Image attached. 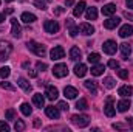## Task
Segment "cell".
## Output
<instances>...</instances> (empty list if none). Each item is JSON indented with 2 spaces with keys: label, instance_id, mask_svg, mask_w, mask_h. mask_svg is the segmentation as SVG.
<instances>
[{
  "label": "cell",
  "instance_id": "6da1fadb",
  "mask_svg": "<svg viewBox=\"0 0 133 132\" xmlns=\"http://www.w3.org/2000/svg\"><path fill=\"white\" fill-rule=\"evenodd\" d=\"M26 47H28L30 51H33L34 55H37V56H45V53H46L45 45L37 44L36 40H30V42H26Z\"/></svg>",
  "mask_w": 133,
  "mask_h": 132
},
{
  "label": "cell",
  "instance_id": "7a4b0ae2",
  "mask_svg": "<svg viewBox=\"0 0 133 132\" xmlns=\"http://www.w3.org/2000/svg\"><path fill=\"white\" fill-rule=\"evenodd\" d=\"M12 53V45L6 40H0V61H6Z\"/></svg>",
  "mask_w": 133,
  "mask_h": 132
},
{
  "label": "cell",
  "instance_id": "3957f363",
  "mask_svg": "<svg viewBox=\"0 0 133 132\" xmlns=\"http://www.w3.org/2000/svg\"><path fill=\"white\" fill-rule=\"evenodd\" d=\"M71 123L77 128H87L90 124V118L87 115H73L71 117Z\"/></svg>",
  "mask_w": 133,
  "mask_h": 132
},
{
  "label": "cell",
  "instance_id": "277c9868",
  "mask_svg": "<svg viewBox=\"0 0 133 132\" xmlns=\"http://www.w3.org/2000/svg\"><path fill=\"white\" fill-rule=\"evenodd\" d=\"M50 56H51L53 61H59V59H62V58L65 56V50H64V47L56 45V47L50 51Z\"/></svg>",
  "mask_w": 133,
  "mask_h": 132
},
{
  "label": "cell",
  "instance_id": "5b68a950",
  "mask_svg": "<svg viewBox=\"0 0 133 132\" xmlns=\"http://www.w3.org/2000/svg\"><path fill=\"white\" fill-rule=\"evenodd\" d=\"M53 75H54L56 78H64V76L68 75V67H66L65 64H57V65H54Z\"/></svg>",
  "mask_w": 133,
  "mask_h": 132
},
{
  "label": "cell",
  "instance_id": "8992f818",
  "mask_svg": "<svg viewBox=\"0 0 133 132\" xmlns=\"http://www.w3.org/2000/svg\"><path fill=\"white\" fill-rule=\"evenodd\" d=\"M116 42L115 40H105L104 42V45H102V48H104V53H107V55H115L116 53Z\"/></svg>",
  "mask_w": 133,
  "mask_h": 132
},
{
  "label": "cell",
  "instance_id": "52a82bcc",
  "mask_svg": "<svg viewBox=\"0 0 133 132\" xmlns=\"http://www.w3.org/2000/svg\"><path fill=\"white\" fill-rule=\"evenodd\" d=\"M43 28H45V31L50 34H54L59 31V23L57 22H54V20H46L45 23H43Z\"/></svg>",
  "mask_w": 133,
  "mask_h": 132
},
{
  "label": "cell",
  "instance_id": "ba28073f",
  "mask_svg": "<svg viewBox=\"0 0 133 132\" xmlns=\"http://www.w3.org/2000/svg\"><path fill=\"white\" fill-rule=\"evenodd\" d=\"M104 112H105V115L110 117V118L116 115V109H115V106H113V99L111 98L107 99V104H105V107H104Z\"/></svg>",
  "mask_w": 133,
  "mask_h": 132
},
{
  "label": "cell",
  "instance_id": "9c48e42d",
  "mask_svg": "<svg viewBox=\"0 0 133 132\" xmlns=\"http://www.w3.org/2000/svg\"><path fill=\"white\" fill-rule=\"evenodd\" d=\"M45 113H46V117H50L51 120H57V118L61 117L59 109L54 107V106H48V107H45Z\"/></svg>",
  "mask_w": 133,
  "mask_h": 132
},
{
  "label": "cell",
  "instance_id": "30bf717a",
  "mask_svg": "<svg viewBox=\"0 0 133 132\" xmlns=\"http://www.w3.org/2000/svg\"><path fill=\"white\" fill-rule=\"evenodd\" d=\"M119 22H121L119 17H110V19L104 20V27H105L107 30H113V28H116V27L119 25Z\"/></svg>",
  "mask_w": 133,
  "mask_h": 132
},
{
  "label": "cell",
  "instance_id": "8fae6325",
  "mask_svg": "<svg viewBox=\"0 0 133 132\" xmlns=\"http://www.w3.org/2000/svg\"><path fill=\"white\" fill-rule=\"evenodd\" d=\"M11 25H12V28H11V34H12L14 37H20V36H22V28H20L17 19H11Z\"/></svg>",
  "mask_w": 133,
  "mask_h": 132
},
{
  "label": "cell",
  "instance_id": "7c38bea8",
  "mask_svg": "<svg viewBox=\"0 0 133 132\" xmlns=\"http://www.w3.org/2000/svg\"><path fill=\"white\" fill-rule=\"evenodd\" d=\"M64 95H65V98H68V99H74L79 95V92H77V89H74V87H71V86H66L65 89H64Z\"/></svg>",
  "mask_w": 133,
  "mask_h": 132
},
{
  "label": "cell",
  "instance_id": "4fadbf2b",
  "mask_svg": "<svg viewBox=\"0 0 133 132\" xmlns=\"http://www.w3.org/2000/svg\"><path fill=\"white\" fill-rule=\"evenodd\" d=\"M57 97H59V90H57L54 86H48V87H46V98L53 101V99H56Z\"/></svg>",
  "mask_w": 133,
  "mask_h": 132
},
{
  "label": "cell",
  "instance_id": "5bb4252c",
  "mask_svg": "<svg viewBox=\"0 0 133 132\" xmlns=\"http://www.w3.org/2000/svg\"><path fill=\"white\" fill-rule=\"evenodd\" d=\"M79 31L82 34H85V36H90V34L95 33V28H93L90 23H81V25H79Z\"/></svg>",
  "mask_w": 133,
  "mask_h": 132
},
{
  "label": "cell",
  "instance_id": "9a60e30c",
  "mask_svg": "<svg viewBox=\"0 0 133 132\" xmlns=\"http://www.w3.org/2000/svg\"><path fill=\"white\" fill-rule=\"evenodd\" d=\"M87 71H88V68H87L85 64H76V67H74V73H76V76H79V78L85 76Z\"/></svg>",
  "mask_w": 133,
  "mask_h": 132
},
{
  "label": "cell",
  "instance_id": "2e32d148",
  "mask_svg": "<svg viewBox=\"0 0 133 132\" xmlns=\"http://www.w3.org/2000/svg\"><path fill=\"white\" fill-rule=\"evenodd\" d=\"M133 34V27L132 25H122L121 27V30H119V36L121 37H129V36H132Z\"/></svg>",
  "mask_w": 133,
  "mask_h": 132
},
{
  "label": "cell",
  "instance_id": "e0dca14e",
  "mask_svg": "<svg viewBox=\"0 0 133 132\" xmlns=\"http://www.w3.org/2000/svg\"><path fill=\"white\" fill-rule=\"evenodd\" d=\"M84 9H85V2H84V0H81V2L74 6V9H73L74 17H81V16H82V13H84Z\"/></svg>",
  "mask_w": 133,
  "mask_h": 132
},
{
  "label": "cell",
  "instance_id": "ac0fdd59",
  "mask_svg": "<svg viewBox=\"0 0 133 132\" xmlns=\"http://www.w3.org/2000/svg\"><path fill=\"white\" fill-rule=\"evenodd\" d=\"M33 103H34V106H36V107L42 109V107H43V104H45V98L42 97V93H34Z\"/></svg>",
  "mask_w": 133,
  "mask_h": 132
},
{
  "label": "cell",
  "instance_id": "d6986e66",
  "mask_svg": "<svg viewBox=\"0 0 133 132\" xmlns=\"http://www.w3.org/2000/svg\"><path fill=\"white\" fill-rule=\"evenodd\" d=\"M115 13H116V5H113V3H108V5H105L102 8V14L104 16H113Z\"/></svg>",
  "mask_w": 133,
  "mask_h": 132
},
{
  "label": "cell",
  "instance_id": "ffe728a7",
  "mask_svg": "<svg viewBox=\"0 0 133 132\" xmlns=\"http://www.w3.org/2000/svg\"><path fill=\"white\" fill-rule=\"evenodd\" d=\"M85 17H87V20H96V19H98V9H96L95 6H91V8H87Z\"/></svg>",
  "mask_w": 133,
  "mask_h": 132
},
{
  "label": "cell",
  "instance_id": "44dd1931",
  "mask_svg": "<svg viewBox=\"0 0 133 132\" xmlns=\"http://www.w3.org/2000/svg\"><path fill=\"white\" fill-rule=\"evenodd\" d=\"M121 53H122V58H124V59H129V56L132 55V47H130L127 42L121 44Z\"/></svg>",
  "mask_w": 133,
  "mask_h": 132
},
{
  "label": "cell",
  "instance_id": "7402d4cb",
  "mask_svg": "<svg viewBox=\"0 0 133 132\" xmlns=\"http://www.w3.org/2000/svg\"><path fill=\"white\" fill-rule=\"evenodd\" d=\"M118 93H119L122 98H129V97L133 93V89L130 87V86H122V87L118 90Z\"/></svg>",
  "mask_w": 133,
  "mask_h": 132
},
{
  "label": "cell",
  "instance_id": "603a6c76",
  "mask_svg": "<svg viewBox=\"0 0 133 132\" xmlns=\"http://www.w3.org/2000/svg\"><path fill=\"white\" fill-rule=\"evenodd\" d=\"M129 107H130V99L129 98H124L121 101H118V110L119 112H125V110H129Z\"/></svg>",
  "mask_w": 133,
  "mask_h": 132
},
{
  "label": "cell",
  "instance_id": "cb8c5ba5",
  "mask_svg": "<svg viewBox=\"0 0 133 132\" xmlns=\"http://www.w3.org/2000/svg\"><path fill=\"white\" fill-rule=\"evenodd\" d=\"M84 86L93 93V95H96L98 93V84H96V81H91V79H88V81H85L84 82Z\"/></svg>",
  "mask_w": 133,
  "mask_h": 132
},
{
  "label": "cell",
  "instance_id": "d4e9b609",
  "mask_svg": "<svg viewBox=\"0 0 133 132\" xmlns=\"http://www.w3.org/2000/svg\"><path fill=\"white\" fill-rule=\"evenodd\" d=\"M81 50H79V47H71V50H70V59L71 61H77V59H81Z\"/></svg>",
  "mask_w": 133,
  "mask_h": 132
},
{
  "label": "cell",
  "instance_id": "484cf974",
  "mask_svg": "<svg viewBox=\"0 0 133 132\" xmlns=\"http://www.w3.org/2000/svg\"><path fill=\"white\" fill-rule=\"evenodd\" d=\"M17 84H19V86H20V87H22V89H23L25 92H31V90H33V87H31V84H30V82H28V81H26L25 78H19V81H17Z\"/></svg>",
  "mask_w": 133,
  "mask_h": 132
},
{
  "label": "cell",
  "instance_id": "4316f807",
  "mask_svg": "<svg viewBox=\"0 0 133 132\" xmlns=\"http://www.w3.org/2000/svg\"><path fill=\"white\" fill-rule=\"evenodd\" d=\"M20 19H22V22H25V23H33V22H36V16L31 14V13H23Z\"/></svg>",
  "mask_w": 133,
  "mask_h": 132
},
{
  "label": "cell",
  "instance_id": "83f0119b",
  "mask_svg": "<svg viewBox=\"0 0 133 132\" xmlns=\"http://www.w3.org/2000/svg\"><path fill=\"white\" fill-rule=\"evenodd\" d=\"M102 73H104V65L96 64V65L91 67V75H93V76H101Z\"/></svg>",
  "mask_w": 133,
  "mask_h": 132
},
{
  "label": "cell",
  "instance_id": "f1b7e54d",
  "mask_svg": "<svg viewBox=\"0 0 133 132\" xmlns=\"http://www.w3.org/2000/svg\"><path fill=\"white\" fill-rule=\"evenodd\" d=\"M76 109L77 110H87L88 109V103H87V99H79L77 103H76Z\"/></svg>",
  "mask_w": 133,
  "mask_h": 132
},
{
  "label": "cell",
  "instance_id": "f546056e",
  "mask_svg": "<svg viewBox=\"0 0 133 132\" xmlns=\"http://www.w3.org/2000/svg\"><path fill=\"white\" fill-rule=\"evenodd\" d=\"M99 61H101L99 53H90V55H88V62H90V64H98Z\"/></svg>",
  "mask_w": 133,
  "mask_h": 132
},
{
  "label": "cell",
  "instance_id": "4dcf8cb0",
  "mask_svg": "<svg viewBox=\"0 0 133 132\" xmlns=\"http://www.w3.org/2000/svg\"><path fill=\"white\" fill-rule=\"evenodd\" d=\"M20 112H22L23 115H26V117H28V115H31L33 109L30 107V104H28V103H23V104L20 106Z\"/></svg>",
  "mask_w": 133,
  "mask_h": 132
},
{
  "label": "cell",
  "instance_id": "1f68e13d",
  "mask_svg": "<svg viewBox=\"0 0 133 132\" xmlns=\"http://www.w3.org/2000/svg\"><path fill=\"white\" fill-rule=\"evenodd\" d=\"M104 86H105L107 89H113V87H115V81H113V78L107 76V78L104 79Z\"/></svg>",
  "mask_w": 133,
  "mask_h": 132
},
{
  "label": "cell",
  "instance_id": "d6a6232c",
  "mask_svg": "<svg viewBox=\"0 0 133 132\" xmlns=\"http://www.w3.org/2000/svg\"><path fill=\"white\" fill-rule=\"evenodd\" d=\"M9 73H11V70H9V67H2L0 68V78H8L9 76Z\"/></svg>",
  "mask_w": 133,
  "mask_h": 132
},
{
  "label": "cell",
  "instance_id": "836d02e7",
  "mask_svg": "<svg viewBox=\"0 0 133 132\" xmlns=\"http://www.w3.org/2000/svg\"><path fill=\"white\" fill-rule=\"evenodd\" d=\"M5 117H6V120H14L16 118V110L14 109H8L5 112Z\"/></svg>",
  "mask_w": 133,
  "mask_h": 132
},
{
  "label": "cell",
  "instance_id": "e575fe53",
  "mask_svg": "<svg viewBox=\"0 0 133 132\" xmlns=\"http://www.w3.org/2000/svg\"><path fill=\"white\" fill-rule=\"evenodd\" d=\"M68 28H70V31H68V33H70L71 37H76V36H77V33H79V27L71 25V27H68Z\"/></svg>",
  "mask_w": 133,
  "mask_h": 132
},
{
  "label": "cell",
  "instance_id": "d590c367",
  "mask_svg": "<svg viewBox=\"0 0 133 132\" xmlns=\"http://www.w3.org/2000/svg\"><path fill=\"white\" fill-rule=\"evenodd\" d=\"M118 76L121 78V79H127L129 78V70H118Z\"/></svg>",
  "mask_w": 133,
  "mask_h": 132
},
{
  "label": "cell",
  "instance_id": "8d00e7d4",
  "mask_svg": "<svg viewBox=\"0 0 133 132\" xmlns=\"http://www.w3.org/2000/svg\"><path fill=\"white\" fill-rule=\"evenodd\" d=\"M14 129H16V131H23V129H25V123L20 121V120H17L16 124H14Z\"/></svg>",
  "mask_w": 133,
  "mask_h": 132
},
{
  "label": "cell",
  "instance_id": "74e56055",
  "mask_svg": "<svg viewBox=\"0 0 133 132\" xmlns=\"http://www.w3.org/2000/svg\"><path fill=\"white\" fill-rule=\"evenodd\" d=\"M0 87H2V89H6V90H16V87H14L12 84H9V82H5V81L0 84Z\"/></svg>",
  "mask_w": 133,
  "mask_h": 132
},
{
  "label": "cell",
  "instance_id": "f35d334b",
  "mask_svg": "<svg viewBox=\"0 0 133 132\" xmlns=\"http://www.w3.org/2000/svg\"><path fill=\"white\" fill-rule=\"evenodd\" d=\"M57 107H59L61 110H68V109H70V106L66 104L65 101H59V104H57Z\"/></svg>",
  "mask_w": 133,
  "mask_h": 132
},
{
  "label": "cell",
  "instance_id": "ab89813d",
  "mask_svg": "<svg viewBox=\"0 0 133 132\" xmlns=\"http://www.w3.org/2000/svg\"><path fill=\"white\" fill-rule=\"evenodd\" d=\"M9 131V126H8V123H5V121H0V132H8Z\"/></svg>",
  "mask_w": 133,
  "mask_h": 132
},
{
  "label": "cell",
  "instance_id": "60d3db41",
  "mask_svg": "<svg viewBox=\"0 0 133 132\" xmlns=\"http://www.w3.org/2000/svg\"><path fill=\"white\" fill-rule=\"evenodd\" d=\"M108 67H110V68H118V67H119V62L115 61V59H110V61H108Z\"/></svg>",
  "mask_w": 133,
  "mask_h": 132
},
{
  "label": "cell",
  "instance_id": "b9f144b4",
  "mask_svg": "<svg viewBox=\"0 0 133 132\" xmlns=\"http://www.w3.org/2000/svg\"><path fill=\"white\" fill-rule=\"evenodd\" d=\"M64 11H65V9H64L62 6H57V8H54V14H56V16H61V14H64Z\"/></svg>",
  "mask_w": 133,
  "mask_h": 132
},
{
  "label": "cell",
  "instance_id": "7bdbcfd3",
  "mask_svg": "<svg viewBox=\"0 0 133 132\" xmlns=\"http://www.w3.org/2000/svg\"><path fill=\"white\" fill-rule=\"evenodd\" d=\"M37 68L43 71V70H46V68H48V65H46L45 62H40V61H39V62H37Z\"/></svg>",
  "mask_w": 133,
  "mask_h": 132
},
{
  "label": "cell",
  "instance_id": "ee69618b",
  "mask_svg": "<svg viewBox=\"0 0 133 132\" xmlns=\"http://www.w3.org/2000/svg\"><path fill=\"white\" fill-rule=\"evenodd\" d=\"M34 5L39 8V9H46V6H45V3H42V2H34Z\"/></svg>",
  "mask_w": 133,
  "mask_h": 132
},
{
  "label": "cell",
  "instance_id": "f6af8a7d",
  "mask_svg": "<svg viewBox=\"0 0 133 132\" xmlns=\"http://www.w3.org/2000/svg\"><path fill=\"white\" fill-rule=\"evenodd\" d=\"M124 17H125V19H129V20H133V13L125 11V13H124Z\"/></svg>",
  "mask_w": 133,
  "mask_h": 132
},
{
  "label": "cell",
  "instance_id": "bcb514c9",
  "mask_svg": "<svg viewBox=\"0 0 133 132\" xmlns=\"http://www.w3.org/2000/svg\"><path fill=\"white\" fill-rule=\"evenodd\" d=\"M28 73H30L31 78H36V76H37V71H36V70H28Z\"/></svg>",
  "mask_w": 133,
  "mask_h": 132
},
{
  "label": "cell",
  "instance_id": "7dc6e473",
  "mask_svg": "<svg viewBox=\"0 0 133 132\" xmlns=\"http://www.w3.org/2000/svg\"><path fill=\"white\" fill-rule=\"evenodd\" d=\"M125 121H127V124H130V128L133 129V118H130V117H129V118H125Z\"/></svg>",
  "mask_w": 133,
  "mask_h": 132
},
{
  "label": "cell",
  "instance_id": "c3c4849f",
  "mask_svg": "<svg viewBox=\"0 0 133 132\" xmlns=\"http://www.w3.org/2000/svg\"><path fill=\"white\" fill-rule=\"evenodd\" d=\"M125 5H127L129 8H132V9H133V0H125Z\"/></svg>",
  "mask_w": 133,
  "mask_h": 132
},
{
  "label": "cell",
  "instance_id": "681fc988",
  "mask_svg": "<svg viewBox=\"0 0 133 132\" xmlns=\"http://www.w3.org/2000/svg\"><path fill=\"white\" fill-rule=\"evenodd\" d=\"M34 126H36V128H39V126H40V121H39V118L34 121Z\"/></svg>",
  "mask_w": 133,
  "mask_h": 132
},
{
  "label": "cell",
  "instance_id": "f907efd6",
  "mask_svg": "<svg viewBox=\"0 0 133 132\" xmlns=\"http://www.w3.org/2000/svg\"><path fill=\"white\" fill-rule=\"evenodd\" d=\"M73 5V0H66V6H71Z\"/></svg>",
  "mask_w": 133,
  "mask_h": 132
},
{
  "label": "cell",
  "instance_id": "816d5d0a",
  "mask_svg": "<svg viewBox=\"0 0 133 132\" xmlns=\"http://www.w3.org/2000/svg\"><path fill=\"white\" fill-rule=\"evenodd\" d=\"M2 22H5V16H3V14H0V23H2Z\"/></svg>",
  "mask_w": 133,
  "mask_h": 132
},
{
  "label": "cell",
  "instance_id": "f5cc1de1",
  "mask_svg": "<svg viewBox=\"0 0 133 132\" xmlns=\"http://www.w3.org/2000/svg\"><path fill=\"white\" fill-rule=\"evenodd\" d=\"M6 2H12V0H6Z\"/></svg>",
  "mask_w": 133,
  "mask_h": 132
},
{
  "label": "cell",
  "instance_id": "db71d44e",
  "mask_svg": "<svg viewBox=\"0 0 133 132\" xmlns=\"http://www.w3.org/2000/svg\"><path fill=\"white\" fill-rule=\"evenodd\" d=\"M45 2H51V0H45Z\"/></svg>",
  "mask_w": 133,
  "mask_h": 132
},
{
  "label": "cell",
  "instance_id": "11a10c76",
  "mask_svg": "<svg viewBox=\"0 0 133 132\" xmlns=\"http://www.w3.org/2000/svg\"><path fill=\"white\" fill-rule=\"evenodd\" d=\"M0 3H2V0H0Z\"/></svg>",
  "mask_w": 133,
  "mask_h": 132
}]
</instances>
